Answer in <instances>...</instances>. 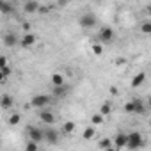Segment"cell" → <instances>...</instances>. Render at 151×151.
I'll list each match as a JSON object with an SVG mask.
<instances>
[{
	"mask_svg": "<svg viewBox=\"0 0 151 151\" xmlns=\"http://www.w3.org/2000/svg\"><path fill=\"white\" fill-rule=\"evenodd\" d=\"M140 32H142V34H151V22H142Z\"/></svg>",
	"mask_w": 151,
	"mask_h": 151,
	"instance_id": "cell-24",
	"label": "cell"
},
{
	"mask_svg": "<svg viewBox=\"0 0 151 151\" xmlns=\"http://www.w3.org/2000/svg\"><path fill=\"white\" fill-rule=\"evenodd\" d=\"M91 123L94 124V126H100V124H103L105 123V116L103 114H93V117H91Z\"/></svg>",
	"mask_w": 151,
	"mask_h": 151,
	"instance_id": "cell-18",
	"label": "cell"
},
{
	"mask_svg": "<svg viewBox=\"0 0 151 151\" xmlns=\"http://www.w3.org/2000/svg\"><path fill=\"white\" fill-rule=\"evenodd\" d=\"M124 112H126V114H133V112H135V103H133V100L124 105Z\"/></svg>",
	"mask_w": 151,
	"mask_h": 151,
	"instance_id": "cell-25",
	"label": "cell"
},
{
	"mask_svg": "<svg viewBox=\"0 0 151 151\" xmlns=\"http://www.w3.org/2000/svg\"><path fill=\"white\" fill-rule=\"evenodd\" d=\"M126 140H128V135H126V133H117V135L114 137V147H116V149L126 147Z\"/></svg>",
	"mask_w": 151,
	"mask_h": 151,
	"instance_id": "cell-12",
	"label": "cell"
},
{
	"mask_svg": "<svg viewBox=\"0 0 151 151\" xmlns=\"http://www.w3.org/2000/svg\"><path fill=\"white\" fill-rule=\"evenodd\" d=\"M39 119L43 121V123H46V124H53L55 123V116H53V112H50V110H46V107L45 109H39Z\"/></svg>",
	"mask_w": 151,
	"mask_h": 151,
	"instance_id": "cell-8",
	"label": "cell"
},
{
	"mask_svg": "<svg viewBox=\"0 0 151 151\" xmlns=\"http://www.w3.org/2000/svg\"><path fill=\"white\" fill-rule=\"evenodd\" d=\"M82 137H84L86 140H91V139H94V137H96V130H94V126H87V128L84 130Z\"/></svg>",
	"mask_w": 151,
	"mask_h": 151,
	"instance_id": "cell-17",
	"label": "cell"
},
{
	"mask_svg": "<svg viewBox=\"0 0 151 151\" xmlns=\"http://www.w3.org/2000/svg\"><path fill=\"white\" fill-rule=\"evenodd\" d=\"M13 105H14V100H13V96L9 93H6V94L0 96V107H2V109L9 110V109H13Z\"/></svg>",
	"mask_w": 151,
	"mask_h": 151,
	"instance_id": "cell-11",
	"label": "cell"
},
{
	"mask_svg": "<svg viewBox=\"0 0 151 151\" xmlns=\"http://www.w3.org/2000/svg\"><path fill=\"white\" fill-rule=\"evenodd\" d=\"M0 13L2 14H11L13 13V6L9 2H6V0H0Z\"/></svg>",
	"mask_w": 151,
	"mask_h": 151,
	"instance_id": "cell-16",
	"label": "cell"
},
{
	"mask_svg": "<svg viewBox=\"0 0 151 151\" xmlns=\"http://www.w3.org/2000/svg\"><path fill=\"white\" fill-rule=\"evenodd\" d=\"M133 103H135V112L133 114H146V105L140 100H133Z\"/></svg>",
	"mask_w": 151,
	"mask_h": 151,
	"instance_id": "cell-20",
	"label": "cell"
},
{
	"mask_svg": "<svg viewBox=\"0 0 151 151\" xmlns=\"http://www.w3.org/2000/svg\"><path fill=\"white\" fill-rule=\"evenodd\" d=\"M50 11V6H39V9H37V13H41V14H46Z\"/></svg>",
	"mask_w": 151,
	"mask_h": 151,
	"instance_id": "cell-29",
	"label": "cell"
},
{
	"mask_svg": "<svg viewBox=\"0 0 151 151\" xmlns=\"http://www.w3.org/2000/svg\"><path fill=\"white\" fill-rule=\"evenodd\" d=\"M98 39H100L101 43H110V41L114 39V29L109 27V25L101 27L100 32H98Z\"/></svg>",
	"mask_w": 151,
	"mask_h": 151,
	"instance_id": "cell-4",
	"label": "cell"
},
{
	"mask_svg": "<svg viewBox=\"0 0 151 151\" xmlns=\"http://www.w3.org/2000/svg\"><path fill=\"white\" fill-rule=\"evenodd\" d=\"M50 103H52V96H48V94H34L30 100V107H34V109H45Z\"/></svg>",
	"mask_w": 151,
	"mask_h": 151,
	"instance_id": "cell-2",
	"label": "cell"
},
{
	"mask_svg": "<svg viewBox=\"0 0 151 151\" xmlns=\"http://www.w3.org/2000/svg\"><path fill=\"white\" fill-rule=\"evenodd\" d=\"M144 80H146V71L137 73L135 77H133V80H132V87H133V89H135V87H140V86L144 84Z\"/></svg>",
	"mask_w": 151,
	"mask_h": 151,
	"instance_id": "cell-14",
	"label": "cell"
},
{
	"mask_svg": "<svg viewBox=\"0 0 151 151\" xmlns=\"http://www.w3.org/2000/svg\"><path fill=\"white\" fill-rule=\"evenodd\" d=\"M93 52H94V55H101V53H103L101 45H93Z\"/></svg>",
	"mask_w": 151,
	"mask_h": 151,
	"instance_id": "cell-28",
	"label": "cell"
},
{
	"mask_svg": "<svg viewBox=\"0 0 151 151\" xmlns=\"http://www.w3.org/2000/svg\"><path fill=\"white\" fill-rule=\"evenodd\" d=\"M112 112V105L110 103H103L101 107H100V114H103V116H109Z\"/></svg>",
	"mask_w": 151,
	"mask_h": 151,
	"instance_id": "cell-23",
	"label": "cell"
},
{
	"mask_svg": "<svg viewBox=\"0 0 151 151\" xmlns=\"http://www.w3.org/2000/svg\"><path fill=\"white\" fill-rule=\"evenodd\" d=\"M6 64H9V62H7V59H6L4 55H0V68H2V66H6Z\"/></svg>",
	"mask_w": 151,
	"mask_h": 151,
	"instance_id": "cell-30",
	"label": "cell"
},
{
	"mask_svg": "<svg viewBox=\"0 0 151 151\" xmlns=\"http://www.w3.org/2000/svg\"><path fill=\"white\" fill-rule=\"evenodd\" d=\"M68 93H69V86H66V82L60 86H53V89H52V96H55V98H64V96H68Z\"/></svg>",
	"mask_w": 151,
	"mask_h": 151,
	"instance_id": "cell-7",
	"label": "cell"
},
{
	"mask_svg": "<svg viewBox=\"0 0 151 151\" xmlns=\"http://www.w3.org/2000/svg\"><path fill=\"white\" fill-rule=\"evenodd\" d=\"M36 43H37V36H36V34H32V32L23 34V37L20 39V45H22L23 48H30V46H34Z\"/></svg>",
	"mask_w": 151,
	"mask_h": 151,
	"instance_id": "cell-6",
	"label": "cell"
},
{
	"mask_svg": "<svg viewBox=\"0 0 151 151\" xmlns=\"http://www.w3.org/2000/svg\"><path fill=\"white\" fill-rule=\"evenodd\" d=\"M22 121V114H18V112H14V114H11L9 117H7V123L11 124V126H16L18 123Z\"/></svg>",
	"mask_w": 151,
	"mask_h": 151,
	"instance_id": "cell-19",
	"label": "cell"
},
{
	"mask_svg": "<svg viewBox=\"0 0 151 151\" xmlns=\"http://www.w3.org/2000/svg\"><path fill=\"white\" fill-rule=\"evenodd\" d=\"M50 80H52V86H60V84L66 82V78H64L62 73H53L52 77H50Z\"/></svg>",
	"mask_w": 151,
	"mask_h": 151,
	"instance_id": "cell-15",
	"label": "cell"
},
{
	"mask_svg": "<svg viewBox=\"0 0 151 151\" xmlns=\"http://www.w3.org/2000/svg\"><path fill=\"white\" fill-rule=\"evenodd\" d=\"M39 2L37 0H27V2L23 4V11L27 13V14H34V13H37V9H39Z\"/></svg>",
	"mask_w": 151,
	"mask_h": 151,
	"instance_id": "cell-10",
	"label": "cell"
},
{
	"mask_svg": "<svg viewBox=\"0 0 151 151\" xmlns=\"http://www.w3.org/2000/svg\"><path fill=\"white\" fill-rule=\"evenodd\" d=\"M37 146H39V142H36V140H32V139H29V142H27V149H37Z\"/></svg>",
	"mask_w": 151,
	"mask_h": 151,
	"instance_id": "cell-27",
	"label": "cell"
},
{
	"mask_svg": "<svg viewBox=\"0 0 151 151\" xmlns=\"http://www.w3.org/2000/svg\"><path fill=\"white\" fill-rule=\"evenodd\" d=\"M20 43V39L16 37V34H13V32H9V34H6L4 36V45L6 46H9V48H13V46H16Z\"/></svg>",
	"mask_w": 151,
	"mask_h": 151,
	"instance_id": "cell-13",
	"label": "cell"
},
{
	"mask_svg": "<svg viewBox=\"0 0 151 151\" xmlns=\"http://www.w3.org/2000/svg\"><path fill=\"white\" fill-rule=\"evenodd\" d=\"M142 133L140 132H132L128 133V140H126V147L128 149H137V147H142Z\"/></svg>",
	"mask_w": 151,
	"mask_h": 151,
	"instance_id": "cell-3",
	"label": "cell"
},
{
	"mask_svg": "<svg viewBox=\"0 0 151 151\" xmlns=\"http://www.w3.org/2000/svg\"><path fill=\"white\" fill-rule=\"evenodd\" d=\"M75 128H77V124H75L73 121H66V123H64V126H62L64 133H73V132H75Z\"/></svg>",
	"mask_w": 151,
	"mask_h": 151,
	"instance_id": "cell-21",
	"label": "cell"
},
{
	"mask_svg": "<svg viewBox=\"0 0 151 151\" xmlns=\"http://www.w3.org/2000/svg\"><path fill=\"white\" fill-rule=\"evenodd\" d=\"M43 135H45V140H46L48 144H57V142H59V132L53 130V128L43 130Z\"/></svg>",
	"mask_w": 151,
	"mask_h": 151,
	"instance_id": "cell-9",
	"label": "cell"
},
{
	"mask_svg": "<svg viewBox=\"0 0 151 151\" xmlns=\"http://www.w3.org/2000/svg\"><path fill=\"white\" fill-rule=\"evenodd\" d=\"M27 139H32L36 142H43L45 140L43 130H39L37 126H27Z\"/></svg>",
	"mask_w": 151,
	"mask_h": 151,
	"instance_id": "cell-5",
	"label": "cell"
},
{
	"mask_svg": "<svg viewBox=\"0 0 151 151\" xmlns=\"http://www.w3.org/2000/svg\"><path fill=\"white\" fill-rule=\"evenodd\" d=\"M96 23H98V18L94 13H84L78 18V25L82 29H93V27H96Z\"/></svg>",
	"mask_w": 151,
	"mask_h": 151,
	"instance_id": "cell-1",
	"label": "cell"
},
{
	"mask_svg": "<svg viewBox=\"0 0 151 151\" xmlns=\"http://www.w3.org/2000/svg\"><path fill=\"white\" fill-rule=\"evenodd\" d=\"M4 82H6V77H4V73H2V71H0V86H2Z\"/></svg>",
	"mask_w": 151,
	"mask_h": 151,
	"instance_id": "cell-31",
	"label": "cell"
},
{
	"mask_svg": "<svg viewBox=\"0 0 151 151\" xmlns=\"http://www.w3.org/2000/svg\"><path fill=\"white\" fill-rule=\"evenodd\" d=\"M98 147H100V149H110V147H112V140H110L109 137H107V139H101V140L98 142Z\"/></svg>",
	"mask_w": 151,
	"mask_h": 151,
	"instance_id": "cell-22",
	"label": "cell"
},
{
	"mask_svg": "<svg viewBox=\"0 0 151 151\" xmlns=\"http://www.w3.org/2000/svg\"><path fill=\"white\" fill-rule=\"evenodd\" d=\"M0 71L4 73V77H6V78H7V77H11V66H9V64L2 66V68H0Z\"/></svg>",
	"mask_w": 151,
	"mask_h": 151,
	"instance_id": "cell-26",
	"label": "cell"
}]
</instances>
